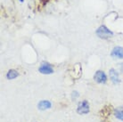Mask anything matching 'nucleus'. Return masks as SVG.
<instances>
[{
    "mask_svg": "<svg viewBox=\"0 0 123 122\" xmlns=\"http://www.w3.org/2000/svg\"><path fill=\"white\" fill-rule=\"evenodd\" d=\"M96 35H97L99 37H101V38L106 39V38H109V37H111V36H113V32L110 30L106 26L103 25V26H101V27H99L98 29H97Z\"/></svg>",
    "mask_w": 123,
    "mask_h": 122,
    "instance_id": "nucleus-1",
    "label": "nucleus"
},
{
    "mask_svg": "<svg viewBox=\"0 0 123 122\" xmlns=\"http://www.w3.org/2000/svg\"><path fill=\"white\" fill-rule=\"evenodd\" d=\"M77 111L79 114H86L89 112V104L87 101H82L80 102L79 105H78Z\"/></svg>",
    "mask_w": 123,
    "mask_h": 122,
    "instance_id": "nucleus-2",
    "label": "nucleus"
},
{
    "mask_svg": "<svg viewBox=\"0 0 123 122\" xmlns=\"http://www.w3.org/2000/svg\"><path fill=\"white\" fill-rule=\"evenodd\" d=\"M39 72L42 74H51L54 72L53 67L51 66V64L47 63V62H43L41 64V66L39 67Z\"/></svg>",
    "mask_w": 123,
    "mask_h": 122,
    "instance_id": "nucleus-3",
    "label": "nucleus"
},
{
    "mask_svg": "<svg viewBox=\"0 0 123 122\" xmlns=\"http://www.w3.org/2000/svg\"><path fill=\"white\" fill-rule=\"evenodd\" d=\"M95 80L97 83H100V84H104V83L106 82V79H107V77L105 75V73L102 70H98L96 71V73L95 74V77H94Z\"/></svg>",
    "mask_w": 123,
    "mask_h": 122,
    "instance_id": "nucleus-4",
    "label": "nucleus"
},
{
    "mask_svg": "<svg viewBox=\"0 0 123 122\" xmlns=\"http://www.w3.org/2000/svg\"><path fill=\"white\" fill-rule=\"evenodd\" d=\"M111 55L114 58L123 59V48L120 46H116L112 49L111 53Z\"/></svg>",
    "mask_w": 123,
    "mask_h": 122,
    "instance_id": "nucleus-5",
    "label": "nucleus"
},
{
    "mask_svg": "<svg viewBox=\"0 0 123 122\" xmlns=\"http://www.w3.org/2000/svg\"><path fill=\"white\" fill-rule=\"evenodd\" d=\"M110 78H111V81L114 84H117V83H119L120 81V78H119V73L114 69H111L110 70Z\"/></svg>",
    "mask_w": 123,
    "mask_h": 122,
    "instance_id": "nucleus-6",
    "label": "nucleus"
},
{
    "mask_svg": "<svg viewBox=\"0 0 123 122\" xmlns=\"http://www.w3.org/2000/svg\"><path fill=\"white\" fill-rule=\"evenodd\" d=\"M38 109L41 110H45L51 108V103L49 101H40L37 104Z\"/></svg>",
    "mask_w": 123,
    "mask_h": 122,
    "instance_id": "nucleus-7",
    "label": "nucleus"
},
{
    "mask_svg": "<svg viewBox=\"0 0 123 122\" xmlns=\"http://www.w3.org/2000/svg\"><path fill=\"white\" fill-rule=\"evenodd\" d=\"M19 76V73L18 71L15 70H10L7 74H6V78L8 79H15L17 77Z\"/></svg>",
    "mask_w": 123,
    "mask_h": 122,
    "instance_id": "nucleus-8",
    "label": "nucleus"
},
{
    "mask_svg": "<svg viewBox=\"0 0 123 122\" xmlns=\"http://www.w3.org/2000/svg\"><path fill=\"white\" fill-rule=\"evenodd\" d=\"M114 115L117 119L123 121V107H119L114 111Z\"/></svg>",
    "mask_w": 123,
    "mask_h": 122,
    "instance_id": "nucleus-9",
    "label": "nucleus"
},
{
    "mask_svg": "<svg viewBox=\"0 0 123 122\" xmlns=\"http://www.w3.org/2000/svg\"><path fill=\"white\" fill-rule=\"evenodd\" d=\"M121 70H123V63H122V64H121Z\"/></svg>",
    "mask_w": 123,
    "mask_h": 122,
    "instance_id": "nucleus-10",
    "label": "nucleus"
},
{
    "mask_svg": "<svg viewBox=\"0 0 123 122\" xmlns=\"http://www.w3.org/2000/svg\"><path fill=\"white\" fill-rule=\"evenodd\" d=\"M20 1H21V2H23V0H20Z\"/></svg>",
    "mask_w": 123,
    "mask_h": 122,
    "instance_id": "nucleus-11",
    "label": "nucleus"
}]
</instances>
